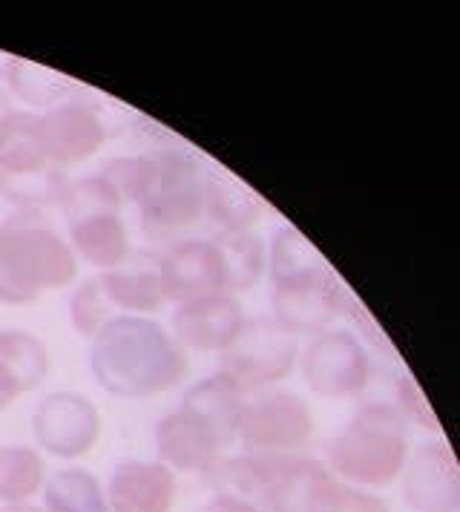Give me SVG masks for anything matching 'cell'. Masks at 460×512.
Masks as SVG:
<instances>
[{
  "mask_svg": "<svg viewBox=\"0 0 460 512\" xmlns=\"http://www.w3.org/2000/svg\"><path fill=\"white\" fill-rule=\"evenodd\" d=\"M90 369L104 392L138 400L179 386L187 351L156 320L118 314L92 337Z\"/></svg>",
  "mask_w": 460,
  "mask_h": 512,
  "instance_id": "obj_1",
  "label": "cell"
},
{
  "mask_svg": "<svg viewBox=\"0 0 460 512\" xmlns=\"http://www.w3.org/2000/svg\"><path fill=\"white\" fill-rule=\"evenodd\" d=\"M78 277V256L38 213L0 222V303L29 305Z\"/></svg>",
  "mask_w": 460,
  "mask_h": 512,
  "instance_id": "obj_2",
  "label": "cell"
},
{
  "mask_svg": "<svg viewBox=\"0 0 460 512\" xmlns=\"http://www.w3.org/2000/svg\"><path fill=\"white\" fill-rule=\"evenodd\" d=\"M409 464L406 418L389 403H366L331 443L328 472L363 489L389 487Z\"/></svg>",
  "mask_w": 460,
  "mask_h": 512,
  "instance_id": "obj_3",
  "label": "cell"
},
{
  "mask_svg": "<svg viewBox=\"0 0 460 512\" xmlns=\"http://www.w3.org/2000/svg\"><path fill=\"white\" fill-rule=\"evenodd\" d=\"M325 475L328 466L320 461L262 452H245L225 461L219 458V464L207 472L216 492H230L259 512H305Z\"/></svg>",
  "mask_w": 460,
  "mask_h": 512,
  "instance_id": "obj_4",
  "label": "cell"
},
{
  "mask_svg": "<svg viewBox=\"0 0 460 512\" xmlns=\"http://www.w3.org/2000/svg\"><path fill=\"white\" fill-rule=\"evenodd\" d=\"M141 231L170 242L196 228L205 216V176L182 150L150 153V179L138 199Z\"/></svg>",
  "mask_w": 460,
  "mask_h": 512,
  "instance_id": "obj_5",
  "label": "cell"
},
{
  "mask_svg": "<svg viewBox=\"0 0 460 512\" xmlns=\"http://www.w3.org/2000/svg\"><path fill=\"white\" fill-rule=\"evenodd\" d=\"M299 363V340L274 317L245 320L242 331L219 354V374H225L242 395L265 392L282 383Z\"/></svg>",
  "mask_w": 460,
  "mask_h": 512,
  "instance_id": "obj_6",
  "label": "cell"
},
{
  "mask_svg": "<svg viewBox=\"0 0 460 512\" xmlns=\"http://www.w3.org/2000/svg\"><path fill=\"white\" fill-rule=\"evenodd\" d=\"M314 435V415L308 403L285 389H265L245 400L239 438L245 452L294 455Z\"/></svg>",
  "mask_w": 460,
  "mask_h": 512,
  "instance_id": "obj_7",
  "label": "cell"
},
{
  "mask_svg": "<svg viewBox=\"0 0 460 512\" xmlns=\"http://www.w3.org/2000/svg\"><path fill=\"white\" fill-rule=\"evenodd\" d=\"M299 369L305 386L325 400L363 395L371 377L366 346L343 328H325L299 351Z\"/></svg>",
  "mask_w": 460,
  "mask_h": 512,
  "instance_id": "obj_8",
  "label": "cell"
},
{
  "mask_svg": "<svg viewBox=\"0 0 460 512\" xmlns=\"http://www.w3.org/2000/svg\"><path fill=\"white\" fill-rule=\"evenodd\" d=\"M271 305L274 320L285 331H291L294 337H314L337 320L343 308V288L328 271V265L320 262L314 268L274 280Z\"/></svg>",
  "mask_w": 460,
  "mask_h": 512,
  "instance_id": "obj_9",
  "label": "cell"
},
{
  "mask_svg": "<svg viewBox=\"0 0 460 512\" xmlns=\"http://www.w3.org/2000/svg\"><path fill=\"white\" fill-rule=\"evenodd\" d=\"M32 435L46 455L78 461L90 455L101 438V412L78 392H52L32 415Z\"/></svg>",
  "mask_w": 460,
  "mask_h": 512,
  "instance_id": "obj_10",
  "label": "cell"
},
{
  "mask_svg": "<svg viewBox=\"0 0 460 512\" xmlns=\"http://www.w3.org/2000/svg\"><path fill=\"white\" fill-rule=\"evenodd\" d=\"M159 280L167 303H190L196 297L225 291V268L213 239H182L167 248L159 262Z\"/></svg>",
  "mask_w": 460,
  "mask_h": 512,
  "instance_id": "obj_11",
  "label": "cell"
},
{
  "mask_svg": "<svg viewBox=\"0 0 460 512\" xmlns=\"http://www.w3.org/2000/svg\"><path fill=\"white\" fill-rule=\"evenodd\" d=\"M38 130L46 162L61 170L92 159L107 139L101 116L81 101H64L49 107L44 116H38Z\"/></svg>",
  "mask_w": 460,
  "mask_h": 512,
  "instance_id": "obj_12",
  "label": "cell"
},
{
  "mask_svg": "<svg viewBox=\"0 0 460 512\" xmlns=\"http://www.w3.org/2000/svg\"><path fill=\"white\" fill-rule=\"evenodd\" d=\"M245 308L239 297L228 291H216L182 303L173 314V337L184 351H222L236 340V334L245 326Z\"/></svg>",
  "mask_w": 460,
  "mask_h": 512,
  "instance_id": "obj_13",
  "label": "cell"
},
{
  "mask_svg": "<svg viewBox=\"0 0 460 512\" xmlns=\"http://www.w3.org/2000/svg\"><path fill=\"white\" fill-rule=\"evenodd\" d=\"M403 495L417 512L460 510V466L443 443H426L403 469Z\"/></svg>",
  "mask_w": 460,
  "mask_h": 512,
  "instance_id": "obj_14",
  "label": "cell"
},
{
  "mask_svg": "<svg viewBox=\"0 0 460 512\" xmlns=\"http://www.w3.org/2000/svg\"><path fill=\"white\" fill-rule=\"evenodd\" d=\"M156 452H159L161 464L173 472L207 475L219 464L225 446L213 435V429L205 420H199L179 406L176 412H167L156 423Z\"/></svg>",
  "mask_w": 460,
  "mask_h": 512,
  "instance_id": "obj_15",
  "label": "cell"
},
{
  "mask_svg": "<svg viewBox=\"0 0 460 512\" xmlns=\"http://www.w3.org/2000/svg\"><path fill=\"white\" fill-rule=\"evenodd\" d=\"M176 501V472L161 461H121L107 484L110 512H173Z\"/></svg>",
  "mask_w": 460,
  "mask_h": 512,
  "instance_id": "obj_16",
  "label": "cell"
},
{
  "mask_svg": "<svg viewBox=\"0 0 460 512\" xmlns=\"http://www.w3.org/2000/svg\"><path fill=\"white\" fill-rule=\"evenodd\" d=\"M69 248L92 268L115 271L130 256V231L121 213H95L69 222Z\"/></svg>",
  "mask_w": 460,
  "mask_h": 512,
  "instance_id": "obj_17",
  "label": "cell"
},
{
  "mask_svg": "<svg viewBox=\"0 0 460 512\" xmlns=\"http://www.w3.org/2000/svg\"><path fill=\"white\" fill-rule=\"evenodd\" d=\"M182 409L199 420H205L213 435L228 449L239 438V420L245 409V395L230 383L225 374H210L205 380L193 383L182 400Z\"/></svg>",
  "mask_w": 460,
  "mask_h": 512,
  "instance_id": "obj_18",
  "label": "cell"
},
{
  "mask_svg": "<svg viewBox=\"0 0 460 512\" xmlns=\"http://www.w3.org/2000/svg\"><path fill=\"white\" fill-rule=\"evenodd\" d=\"M262 199L233 176H213L205 182V216L222 233L251 231L262 216Z\"/></svg>",
  "mask_w": 460,
  "mask_h": 512,
  "instance_id": "obj_19",
  "label": "cell"
},
{
  "mask_svg": "<svg viewBox=\"0 0 460 512\" xmlns=\"http://www.w3.org/2000/svg\"><path fill=\"white\" fill-rule=\"evenodd\" d=\"M101 288L107 294V300L115 308V314H130V317H147L156 314L164 300L161 291L159 268H115L104 271Z\"/></svg>",
  "mask_w": 460,
  "mask_h": 512,
  "instance_id": "obj_20",
  "label": "cell"
},
{
  "mask_svg": "<svg viewBox=\"0 0 460 512\" xmlns=\"http://www.w3.org/2000/svg\"><path fill=\"white\" fill-rule=\"evenodd\" d=\"M213 242L225 268V291L233 297L251 291L268 271V245L253 231L222 233Z\"/></svg>",
  "mask_w": 460,
  "mask_h": 512,
  "instance_id": "obj_21",
  "label": "cell"
},
{
  "mask_svg": "<svg viewBox=\"0 0 460 512\" xmlns=\"http://www.w3.org/2000/svg\"><path fill=\"white\" fill-rule=\"evenodd\" d=\"M46 153L41 144L38 116L12 110L0 121V173L18 176L46 167Z\"/></svg>",
  "mask_w": 460,
  "mask_h": 512,
  "instance_id": "obj_22",
  "label": "cell"
},
{
  "mask_svg": "<svg viewBox=\"0 0 460 512\" xmlns=\"http://www.w3.org/2000/svg\"><path fill=\"white\" fill-rule=\"evenodd\" d=\"M46 512H110L107 489L90 469L67 466L49 475L44 484Z\"/></svg>",
  "mask_w": 460,
  "mask_h": 512,
  "instance_id": "obj_23",
  "label": "cell"
},
{
  "mask_svg": "<svg viewBox=\"0 0 460 512\" xmlns=\"http://www.w3.org/2000/svg\"><path fill=\"white\" fill-rule=\"evenodd\" d=\"M0 366L15 380L21 395L35 392L49 374V349L32 331L3 328L0 331Z\"/></svg>",
  "mask_w": 460,
  "mask_h": 512,
  "instance_id": "obj_24",
  "label": "cell"
},
{
  "mask_svg": "<svg viewBox=\"0 0 460 512\" xmlns=\"http://www.w3.org/2000/svg\"><path fill=\"white\" fill-rule=\"evenodd\" d=\"M46 464L38 449L23 443L0 446V504H29L44 492Z\"/></svg>",
  "mask_w": 460,
  "mask_h": 512,
  "instance_id": "obj_25",
  "label": "cell"
},
{
  "mask_svg": "<svg viewBox=\"0 0 460 512\" xmlns=\"http://www.w3.org/2000/svg\"><path fill=\"white\" fill-rule=\"evenodd\" d=\"M67 187V170L55 164H46L32 173H18V176L0 173V193L9 205L18 208V213H38L52 205H61Z\"/></svg>",
  "mask_w": 460,
  "mask_h": 512,
  "instance_id": "obj_26",
  "label": "cell"
},
{
  "mask_svg": "<svg viewBox=\"0 0 460 512\" xmlns=\"http://www.w3.org/2000/svg\"><path fill=\"white\" fill-rule=\"evenodd\" d=\"M305 512H389V504L380 495L345 484L328 472L320 487L314 489Z\"/></svg>",
  "mask_w": 460,
  "mask_h": 512,
  "instance_id": "obj_27",
  "label": "cell"
},
{
  "mask_svg": "<svg viewBox=\"0 0 460 512\" xmlns=\"http://www.w3.org/2000/svg\"><path fill=\"white\" fill-rule=\"evenodd\" d=\"M61 208L67 213V222H75V219L95 216V213H121L124 205H121L113 185L101 173H92L78 182H69Z\"/></svg>",
  "mask_w": 460,
  "mask_h": 512,
  "instance_id": "obj_28",
  "label": "cell"
},
{
  "mask_svg": "<svg viewBox=\"0 0 460 512\" xmlns=\"http://www.w3.org/2000/svg\"><path fill=\"white\" fill-rule=\"evenodd\" d=\"M115 314V308L107 300V294H104V288H101V280L95 277V280L81 282L78 288H75V294H72V300H69V320H72V328L81 334V337H95L101 328L107 326Z\"/></svg>",
  "mask_w": 460,
  "mask_h": 512,
  "instance_id": "obj_29",
  "label": "cell"
},
{
  "mask_svg": "<svg viewBox=\"0 0 460 512\" xmlns=\"http://www.w3.org/2000/svg\"><path fill=\"white\" fill-rule=\"evenodd\" d=\"M98 173L113 185L121 205H138L150 179V156H115Z\"/></svg>",
  "mask_w": 460,
  "mask_h": 512,
  "instance_id": "obj_30",
  "label": "cell"
},
{
  "mask_svg": "<svg viewBox=\"0 0 460 512\" xmlns=\"http://www.w3.org/2000/svg\"><path fill=\"white\" fill-rule=\"evenodd\" d=\"M9 75H12L15 93L21 95V98H26L29 104H44L46 110H49V104L55 101V95H58L61 84H64V81H58V75L41 78V81H38L41 70L32 67L29 61H15V64L9 67Z\"/></svg>",
  "mask_w": 460,
  "mask_h": 512,
  "instance_id": "obj_31",
  "label": "cell"
},
{
  "mask_svg": "<svg viewBox=\"0 0 460 512\" xmlns=\"http://www.w3.org/2000/svg\"><path fill=\"white\" fill-rule=\"evenodd\" d=\"M397 400H400V409H397V412H400L403 418H412L414 423H420V426H426V429H437L435 412H432L429 400L423 397L420 386H417L414 380H400V386H397Z\"/></svg>",
  "mask_w": 460,
  "mask_h": 512,
  "instance_id": "obj_32",
  "label": "cell"
},
{
  "mask_svg": "<svg viewBox=\"0 0 460 512\" xmlns=\"http://www.w3.org/2000/svg\"><path fill=\"white\" fill-rule=\"evenodd\" d=\"M199 512H259L253 504L248 501H242V498H236V495H230V492H216L210 501H205Z\"/></svg>",
  "mask_w": 460,
  "mask_h": 512,
  "instance_id": "obj_33",
  "label": "cell"
},
{
  "mask_svg": "<svg viewBox=\"0 0 460 512\" xmlns=\"http://www.w3.org/2000/svg\"><path fill=\"white\" fill-rule=\"evenodd\" d=\"M18 397H21V389H18V386H15V380L6 374V369L0 366V412H6Z\"/></svg>",
  "mask_w": 460,
  "mask_h": 512,
  "instance_id": "obj_34",
  "label": "cell"
},
{
  "mask_svg": "<svg viewBox=\"0 0 460 512\" xmlns=\"http://www.w3.org/2000/svg\"><path fill=\"white\" fill-rule=\"evenodd\" d=\"M0 512H46L44 507L35 504H0Z\"/></svg>",
  "mask_w": 460,
  "mask_h": 512,
  "instance_id": "obj_35",
  "label": "cell"
},
{
  "mask_svg": "<svg viewBox=\"0 0 460 512\" xmlns=\"http://www.w3.org/2000/svg\"><path fill=\"white\" fill-rule=\"evenodd\" d=\"M12 110H15V107H9V104H6V98H3V95H0V121H3V118L9 116V113H12Z\"/></svg>",
  "mask_w": 460,
  "mask_h": 512,
  "instance_id": "obj_36",
  "label": "cell"
}]
</instances>
